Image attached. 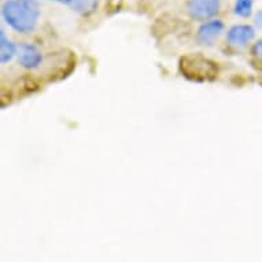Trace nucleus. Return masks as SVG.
Segmentation results:
<instances>
[{
  "instance_id": "obj_1",
  "label": "nucleus",
  "mask_w": 262,
  "mask_h": 262,
  "mask_svg": "<svg viewBox=\"0 0 262 262\" xmlns=\"http://www.w3.org/2000/svg\"><path fill=\"white\" fill-rule=\"evenodd\" d=\"M2 17L15 32L30 33L39 22L40 6L37 0H7L2 6Z\"/></svg>"
},
{
  "instance_id": "obj_2",
  "label": "nucleus",
  "mask_w": 262,
  "mask_h": 262,
  "mask_svg": "<svg viewBox=\"0 0 262 262\" xmlns=\"http://www.w3.org/2000/svg\"><path fill=\"white\" fill-rule=\"evenodd\" d=\"M181 72L187 77L196 78V80H205V78L213 77L217 74V66L214 62H211L207 58L201 55H188L183 58L180 62Z\"/></svg>"
},
{
  "instance_id": "obj_3",
  "label": "nucleus",
  "mask_w": 262,
  "mask_h": 262,
  "mask_svg": "<svg viewBox=\"0 0 262 262\" xmlns=\"http://www.w3.org/2000/svg\"><path fill=\"white\" fill-rule=\"evenodd\" d=\"M220 11V0H188L187 13L198 21H207Z\"/></svg>"
},
{
  "instance_id": "obj_4",
  "label": "nucleus",
  "mask_w": 262,
  "mask_h": 262,
  "mask_svg": "<svg viewBox=\"0 0 262 262\" xmlns=\"http://www.w3.org/2000/svg\"><path fill=\"white\" fill-rule=\"evenodd\" d=\"M224 29L225 25L221 19H209L203 22L196 30V41L202 46H210L217 37H220Z\"/></svg>"
},
{
  "instance_id": "obj_5",
  "label": "nucleus",
  "mask_w": 262,
  "mask_h": 262,
  "mask_svg": "<svg viewBox=\"0 0 262 262\" xmlns=\"http://www.w3.org/2000/svg\"><path fill=\"white\" fill-rule=\"evenodd\" d=\"M255 30L251 25L246 24H237L231 26L227 32V41L236 47H245L254 39Z\"/></svg>"
},
{
  "instance_id": "obj_6",
  "label": "nucleus",
  "mask_w": 262,
  "mask_h": 262,
  "mask_svg": "<svg viewBox=\"0 0 262 262\" xmlns=\"http://www.w3.org/2000/svg\"><path fill=\"white\" fill-rule=\"evenodd\" d=\"M18 60L25 69H36L43 62V55L33 44H21L18 46Z\"/></svg>"
},
{
  "instance_id": "obj_7",
  "label": "nucleus",
  "mask_w": 262,
  "mask_h": 262,
  "mask_svg": "<svg viewBox=\"0 0 262 262\" xmlns=\"http://www.w3.org/2000/svg\"><path fill=\"white\" fill-rule=\"evenodd\" d=\"M15 54H18V47L7 39L5 30H0V62L2 63H7L13 59Z\"/></svg>"
},
{
  "instance_id": "obj_8",
  "label": "nucleus",
  "mask_w": 262,
  "mask_h": 262,
  "mask_svg": "<svg viewBox=\"0 0 262 262\" xmlns=\"http://www.w3.org/2000/svg\"><path fill=\"white\" fill-rule=\"evenodd\" d=\"M68 6L74 13L81 14V15H90L98 10L99 0H70Z\"/></svg>"
},
{
  "instance_id": "obj_9",
  "label": "nucleus",
  "mask_w": 262,
  "mask_h": 262,
  "mask_svg": "<svg viewBox=\"0 0 262 262\" xmlns=\"http://www.w3.org/2000/svg\"><path fill=\"white\" fill-rule=\"evenodd\" d=\"M253 0H236L233 6V13L241 18H249L253 14Z\"/></svg>"
},
{
  "instance_id": "obj_10",
  "label": "nucleus",
  "mask_w": 262,
  "mask_h": 262,
  "mask_svg": "<svg viewBox=\"0 0 262 262\" xmlns=\"http://www.w3.org/2000/svg\"><path fill=\"white\" fill-rule=\"evenodd\" d=\"M253 54L257 58L262 59V40H258L257 43L253 46Z\"/></svg>"
},
{
  "instance_id": "obj_11",
  "label": "nucleus",
  "mask_w": 262,
  "mask_h": 262,
  "mask_svg": "<svg viewBox=\"0 0 262 262\" xmlns=\"http://www.w3.org/2000/svg\"><path fill=\"white\" fill-rule=\"evenodd\" d=\"M255 24H257V25H262V10L261 11H258L257 15H255Z\"/></svg>"
},
{
  "instance_id": "obj_12",
  "label": "nucleus",
  "mask_w": 262,
  "mask_h": 262,
  "mask_svg": "<svg viewBox=\"0 0 262 262\" xmlns=\"http://www.w3.org/2000/svg\"><path fill=\"white\" fill-rule=\"evenodd\" d=\"M52 2H58V3H62V5H69L70 0H52Z\"/></svg>"
}]
</instances>
